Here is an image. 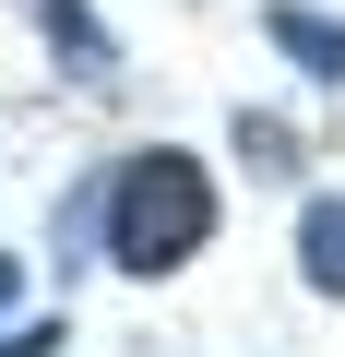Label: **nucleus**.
<instances>
[{"mask_svg":"<svg viewBox=\"0 0 345 357\" xmlns=\"http://www.w3.org/2000/svg\"><path fill=\"white\" fill-rule=\"evenodd\" d=\"M36 24H48V48H60L72 84H119V36L84 13V0H36Z\"/></svg>","mask_w":345,"mask_h":357,"instance_id":"7ed1b4c3","label":"nucleus"},{"mask_svg":"<svg viewBox=\"0 0 345 357\" xmlns=\"http://www.w3.org/2000/svg\"><path fill=\"white\" fill-rule=\"evenodd\" d=\"M13 286H24V262H13V250H0V310H13Z\"/></svg>","mask_w":345,"mask_h":357,"instance_id":"39448f33","label":"nucleus"},{"mask_svg":"<svg viewBox=\"0 0 345 357\" xmlns=\"http://www.w3.org/2000/svg\"><path fill=\"white\" fill-rule=\"evenodd\" d=\"M298 274H309L321 298H345V191H321V203L298 215Z\"/></svg>","mask_w":345,"mask_h":357,"instance_id":"20e7f679","label":"nucleus"},{"mask_svg":"<svg viewBox=\"0 0 345 357\" xmlns=\"http://www.w3.org/2000/svg\"><path fill=\"white\" fill-rule=\"evenodd\" d=\"M262 36H274L298 72H321V84L345 96V24H333V13H309V0H262Z\"/></svg>","mask_w":345,"mask_h":357,"instance_id":"f03ea898","label":"nucleus"},{"mask_svg":"<svg viewBox=\"0 0 345 357\" xmlns=\"http://www.w3.org/2000/svg\"><path fill=\"white\" fill-rule=\"evenodd\" d=\"M95 238H107L119 274H179V262L215 238V178H203V155H179V143L119 155V167L95 178Z\"/></svg>","mask_w":345,"mask_h":357,"instance_id":"f257e3e1","label":"nucleus"}]
</instances>
